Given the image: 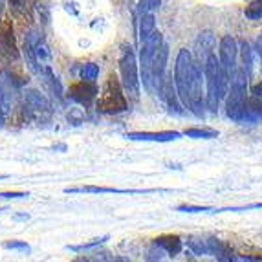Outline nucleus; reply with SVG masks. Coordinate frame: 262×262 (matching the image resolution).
<instances>
[{"label":"nucleus","instance_id":"obj_12","mask_svg":"<svg viewBox=\"0 0 262 262\" xmlns=\"http://www.w3.org/2000/svg\"><path fill=\"white\" fill-rule=\"evenodd\" d=\"M214 46H216V42H214V35L211 33V31H202L200 37L196 39V53H198V64L204 66V62H206L207 57L213 53Z\"/></svg>","mask_w":262,"mask_h":262},{"label":"nucleus","instance_id":"obj_19","mask_svg":"<svg viewBox=\"0 0 262 262\" xmlns=\"http://www.w3.org/2000/svg\"><path fill=\"white\" fill-rule=\"evenodd\" d=\"M244 15L249 20H258V18H262V0H251V2L246 6Z\"/></svg>","mask_w":262,"mask_h":262},{"label":"nucleus","instance_id":"obj_27","mask_svg":"<svg viewBox=\"0 0 262 262\" xmlns=\"http://www.w3.org/2000/svg\"><path fill=\"white\" fill-rule=\"evenodd\" d=\"M28 192H0V200H20V198H28Z\"/></svg>","mask_w":262,"mask_h":262},{"label":"nucleus","instance_id":"obj_21","mask_svg":"<svg viewBox=\"0 0 262 262\" xmlns=\"http://www.w3.org/2000/svg\"><path fill=\"white\" fill-rule=\"evenodd\" d=\"M106 241H108V235L99 236V238H94V241L86 242V244H81V246H70V248H68V249H70V251H90V249L97 248V246L105 244Z\"/></svg>","mask_w":262,"mask_h":262},{"label":"nucleus","instance_id":"obj_14","mask_svg":"<svg viewBox=\"0 0 262 262\" xmlns=\"http://www.w3.org/2000/svg\"><path fill=\"white\" fill-rule=\"evenodd\" d=\"M242 121H249V123L262 121V101L258 97H255L253 94L246 101V112Z\"/></svg>","mask_w":262,"mask_h":262},{"label":"nucleus","instance_id":"obj_20","mask_svg":"<svg viewBox=\"0 0 262 262\" xmlns=\"http://www.w3.org/2000/svg\"><path fill=\"white\" fill-rule=\"evenodd\" d=\"M187 246L194 251V255H209L207 241H204V238H189Z\"/></svg>","mask_w":262,"mask_h":262},{"label":"nucleus","instance_id":"obj_30","mask_svg":"<svg viewBox=\"0 0 262 262\" xmlns=\"http://www.w3.org/2000/svg\"><path fill=\"white\" fill-rule=\"evenodd\" d=\"M4 114L6 108H4V101H2V92H0V125L4 123Z\"/></svg>","mask_w":262,"mask_h":262},{"label":"nucleus","instance_id":"obj_13","mask_svg":"<svg viewBox=\"0 0 262 262\" xmlns=\"http://www.w3.org/2000/svg\"><path fill=\"white\" fill-rule=\"evenodd\" d=\"M152 244L158 246V248H162L169 257H176L182 251V246H184L182 244V238L178 235H162L158 236V238H154Z\"/></svg>","mask_w":262,"mask_h":262},{"label":"nucleus","instance_id":"obj_26","mask_svg":"<svg viewBox=\"0 0 262 262\" xmlns=\"http://www.w3.org/2000/svg\"><path fill=\"white\" fill-rule=\"evenodd\" d=\"M178 211H182V213H213L211 207H198V206H180Z\"/></svg>","mask_w":262,"mask_h":262},{"label":"nucleus","instance_id":"obj_11","mask_svg":"<svg viewBox=\"0 0 262 262\" xmlns=\"http://www.w3.org/2000/svg\"><path fill=\"white\" fill-rule=\"evenodd\" d=\"M48 110H50L48 99L39 90H28V92H24V112L40 116V114L48 112Z\"/></svg>","mask_w":262,"mask_h":262},{"label":"nucleus","instance_id":"obj_9","mask_svg":"<svg viewBox=\"0 0 262 262\" xmlns=\"http://www.w3.org/2000/svg\"><path fill=\"white\" fill-rule=\"evenodd\" d=\"M0 50L4 53H8L9 57H18V48L17 40H15L13 33V24L9 18H2L0 20Z\"/></svg>","mask_w":262,"mask_h":262},{"label":"nucleus","instance_id":"obj_3","mask_svg":"<svg viewBox=\"0 0 262 262\" xmlns=\"http://www.w3.org/2000/svg\"><path fill=\"white\" fill-rule=\"evenodd\" d=\"M127 108L128 101L125 96V88L116 75L110 74L97 96V110L101 114H121Z\"/></svg>","mask_w":262,"mask_h":262},{"label":"nucleus","instance_id":"obj_31","mask_svg":"<svg viewBox=\"0 0 262 262\" xmlns=\"http://www.w3.org/2000/svg\"><path fill=\"white\" fill-rule=\"evenodd\" d=\"M20 2H22V0H9V4H11V6H15V8H17V6L20 4Z\"/></svg>","mask_w":262,"mask_h":262},{"label":"nucleus","instance_id":"obj_6","mask_svg":"<svg viewBox=\"0 0 262 262\" xmlns=\"http://www.w3.org/2000/svg\"><path fill=\"white\" fill-rule=\"evenodd\" d=\"M163 44V35L158 30L152 31V35H149L145 40H141V57H140V66L141 74H143V81L147 79L150 70V62H152L154 55Z\"/></svg>","mask_w":262,"mask_h":262},{"label":"nucleus","instance_id":"obj_16","mask_svg":"<svg viewBox=\"0 0 262 262\" xmlns=\"http://www.w3.org/2000/svg\"><path fill=\"white\" fill-rule=\"evenodd\" d=\"M156 30V22H154L152 11H141L140 15V40H145L152 31Z\"/></svg>","mask_w":262,"mask_h":262},{"label":"nucleus","instance_id":"obj_2","mask_svg":"<svg viewBox=\"0 0 262 262\" xmlns=\"http://www.w3.org/2000/svg\"><path fill=\"white\" fill-rule=\"evenodd\" d=\"M248 75L242 70H236L233 79L229 81V88L226 94V116L231 121H242L248 101Z\"/></svg>","mask_w":262,"mask_h":262},{"label":"nucleus","instance_id":"obj_23","mask_svg":"<svg viewBox=\"0 0 262 262\" xmlns=\"http://www.w3.org/2000/svg\"><path fill=\"white\" fill-rule=\"evenodd\" d=\"M162 0H140V11H154L160 8Z\"/></svg>","mask_w":262,"mask_h":262},{"label":"nucleus","instance_id":"obj_8","mask_svg":"<svg viewBox=\"0 0 262 262\" xmlns=\"http://www.w3.org/2000/svg\"><path fill=\"white\" fill-rule=\"evenodd\" d=\"M162 189H118V187H101V185H83V187H66L64 192H94V194H105V192H114V194H149V192H158Z\"/></svg>","mask_w":262,"mask_h":262},{"label":"nucleus","instance_id":"obj_10","mask_svg":"<svg viewBox=\"0 0 262 262\" xmlns=\"http://www.w3.org/2000/svg\"><path fill=\"white\" fill-rule=\"evenodd\" d=\"M125 138L132 141H156V143H167V141H176L182 138V132L176 130H163V132H128Z\"/></svg>","mask_w":262,"mask_h":262},{"label":"nucleus","instance_id":"obj_15","mask_svg":"<svg viewBox=\"0 0 262 262\" xmlns=\"http://www.w3.org/2000/svg\"><path fill=\"white\" fill-rule=\"evenodd\" d=\"M207 248H209V255L220 258V260H231L233 258L231 248L219 238H207Z\"/></svg>","mask_w":262,"mask_h":262},{"label":"nucleus","instance_id":"obj_1","mask_svg":"<svg viewBox=\"0 0 262 262\" xmlns=\"http://www.w3.org/2000/svg\"><path fill=\"white\" fill-rule=\"evenodd\" d=\"M204 77H206L207 94H206V105L211 112H219L220 101L226 97L227 88H229V77L226 70L222 68L220 59H216L214 53H211L204 62Z\"/></svg>","mask_w":262,"mask_h":262},{"label":"nucleus","instance_id":"obj_29","mask_svg":"<svg viewBox=\"0 0 262 262\" xmlns=\"http://www.w3.org/2000/svg\"><path fill=\"white\" fill-rule=\"evenodd\" d=\"M255 50H257L258 57L262 59V33H258L257 39H255Z\"/></svg>","mask_w":262,"mask_h":262},{"label":"nucleus","instance_id":"obj_24","mask_svg":"<svg viewBox=\"0 0 262 262\" xmlns=\"http://www.w3.org/2000/svg\"><path fill=\"white\" fill-rule=\"evenodd\" d=\"M4 246L6 249H20V251H30V246L26 244V242H22V241H8V242H4Z\"/></svg>","mask_w":262,"mask_h":262},{"label":"nucleus","instance_id":"obj_28","mask_svg":"<svg viewBox=\"0 0 262 262\" xmlns=\"http://www.w3.org/2000/svg\"><path fill=\"white\" fill-rule=\"evenodd\" d=\"M249 94H253L255 97H258V99L262 101V83L253 84V86H251V92H249Z\"/></svg>","mask_w":262,"mask_h":262},{"label":"nucleus","instance_id":"obj_5","mask_svg":"<svg viewBox=\"0 0 262 262\" xmlns=\"http://www.w3.org/2000/svg\"><path fill=\"white\" fill-rule=\"evenodd\" d=\"M238 53H241V46H238L236 39H233L231 35H226L220 39L219 59L222 62V68L226 70L229 81H231L233 75L238 70Z\"/></svg>","mask_w":262,"mask_h":262},{"label":"nucleus","instance_id":"obj_33","mask_svg":"<svg viewBox=\"0 0 262 262\" xmlns=\"http://www.w3.org/2000/svg\"><path fill=\"white\" fill-rule=\"evenodd\" d=\"M2 211H6V209H0V213H2Z\"/></svg>","mask_w":262,"mask_h":262},{"label":"nucleus","instance_id":"obj_17","mask_svg":"<svg viewBox=\"0 0 262 262\" xmlns=\"http://www.w3.org/2000/svg\"><path fill=\"white\" fill-rule=\"evenodd\" d=\"M241 64H238V70L244 72L248 77H251V70H253V61H251V48H249L248 40H242L241 42Z\"/></svg>","mask_w":262,"mask_h":262},{"label":"nucleus","instance_id":"obj_25","mask_svg":"<svg viewBox=\"0 0 262 262\" xmlns=\"http://www.w3.org/2000/svg\"><path fill=\"white\" fill-rule=\"evenodd\" d=\"M249 209H262V204H249L242 207H224V209H213V213H224V211H249Z\"/></svg>","mask_w":262,"mask_h":262},{"label":"nucleus","instance_id":"obj_22","mask_svg":"<svg viewBox=\"0 0 262 262\" xmlns=\"http://www.w3.org/2000/svg\"><path fill=\"white\" fill-rule=\"evenodd\" d=\"M97 75H99V66L96 62H86L81 68V77L86 79V81H96Z\"/></svg>","mask_w":262,"mask_h":262},{"label":"nucleus","instance_id":"obj_32","mask_svg":"<svg viewBox=\"0 0 262 262\" xmlns=\"http://www.w3.org/2000/svg\"><path fill=\"white\" fill-rule=\"evenodd\" d=\"M4 178H8V176H6V174H0V180H4Z\"/></svg>","mask_w":262,"mask_h":262},{"label":"nucleus","instance_id":"obj_4","mask_svg":"<svg viewBox=\"0 0 262 262\" xmlns=\"http://www.w3.org/2000/svg\"><path fill=\"white\" fill-rule=\"evenodd\" d=\"M119 72H121V84L125 88V94L132 99L140 97V68H138V61H136L134 50L128 44L121 46V55H119Z\"/></svg>","mask_w":262,"mask_h":262},{"label":"nucleus","instance_id":"obj_18","mask_svg":"<svg viewBox=\"0 0 262 262\" xmlns=\"http://www.w3.org/2000/svg\"><path fill=\"white\" fill-rule=\"evenodd\" d=\"M184 134L192 140H213V138H219V132L213 130V128H200V127H192L185 128Z\"/></svg>","mask_w":262,"mask_h":262},{"label":"nucleus","instance_id":"obj_7","mask_svg":"<svg viewBox=\"0 0 262 262\" xmlns=\"http://www.w3.org/2000/svg\"><path fill=\"white\" fill-rule=\"evenodd\" d=\"M97 94H99V90L96 86V81H86V79L70 84V88H68V97H72V99L77 101L79 105L83 106L92 105Z\"/></svg>","mask_w":262,"mask_h":262}]
</instances>
